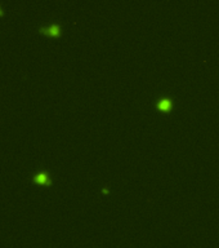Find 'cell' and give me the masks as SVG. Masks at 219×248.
Instances as JSON below:
<instances>
[{"mask_svg": "<svg viewBox=\"0 0 219 248\" xmlns=\"http://www.w3.org/2000/svg\"><path fill=\"white\" fill-rule=\"evenodd\" d=\"M170 106H172V101H170L169 98H164V99H161V101L159 102V107H160V109L168 110Z\"/></svg>", "mask_w": 219, "mask_h": 248, "instance_id": "3957f363", "label": "cell"}, {"mask_svg": "<svg viewBox=\"0 0 219 248\" xmlns=\"http://www.w3.org/2000/svg\"><path fill=\"white\" fill-rule=\"evenodd\" d=\"M1 13H3V10H1V9H0V14H1Z\"/></svg>", "mask_w": 219, "mask_h": 248, "instance_id": "277c9868", "label": "cell"}, {"mask_svg": "<svg viewBox=\"0 0 219 248\" xmlns=\"http://www.w3.org/2000/svg\"><path fill=\"white\" fill-rule=\"evenodd\" d=\"M43 32H48V34H50V35H58L59 34V26L58 25H50L49 27H41L40 29Z\"/></svg>", "mask_w": 219, "mask_h": 248, "instance_id": "7a4b0ae2", "label": "cell"}, {"mask_svg": "<svg viewBox=\"0 0 219 248\" xmlns=\"http://www.w3.org/2000/svg\"><path fill=\"white\" fill-rule=\"evenodd\" d=\"M34 181L35 182H39V184H49V177H48V173L45 172H38L36 175L34 176Z\"/></svg>", "mask_w": 219, "mask_h": 248, "instance_id": "6da1fadb", "label": "cell"}]
</instances>
